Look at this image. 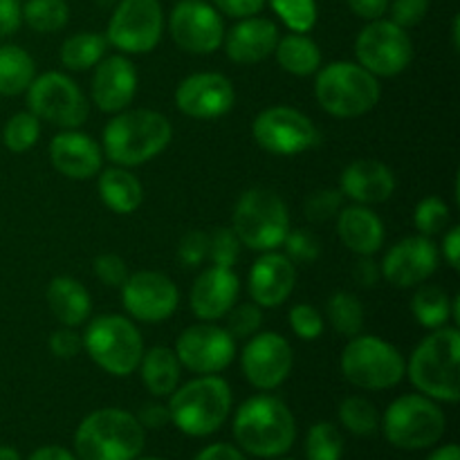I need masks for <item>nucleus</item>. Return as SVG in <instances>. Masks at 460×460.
Wrapping results in <instances>:
<instances>
[{
	"mask_svg": "<svg viewBox=\"0 0 460 460\" xmlns=\"http://www.w3.org/2000/svg\"><path fill=\"white\" fill-rule=\"evenodd\" d=\"M344 438L332 422H317L305 436V458L308 460H341Z\"/></svg>",
	"mask_w": 460,
	"mask_h": 460,
	"instance_id": "4c0bfd02",
	"label": "nucleus"
},
{
	"mask_svg": "<svg viewBox=\"0 0 460 460\" xmlns=\"http://www.w3.org/2000/svg\"><path fill=\"white\" fill-rule=\"evenodd\" d=\"M193 460H247V458L245 454H243L238 447H234V445L214 443L209 445V447L200 449L198 456Z\"/></svg>",
	"mask_w": 460,
	"mask_h": 460,
	"instance_id": "13d9d810",
	"label": "nucleus"
},
{
	"mask_svg": "<svg viewBox=\"0 0 460 460\" xmlns=\"http://www.w3.org/2000/svg\"><path fill=\"white\" fill-rule=\"evenodd\" d=\"M21 0H0V39H7L18 31L22 22Z\"/></svg>",
	"mask_w": 460,
	"mask_h": 460,
	"instance_id": "864d4df0",
	"label": "nucleus"
},
{
	"mask_svg": "<svg viewBox=\"0 0 460 460\" xmlns=\"http://www.w3.org/2000/svg\"><path fill=\"white\" fill-rule=\"evenodd\" d=\"M207 245H209V234L202 229H189L178 245V259L184 268H198L207 261Z\"/></svg>",
	"mask_w": 460,
	"mask_h": 460,
	"instance_id": "de8ad7c7",
	"label": "nucleus"
},
{
	"mask_svg": "<svg viewBox=\"0 0 460 460\" xmlns=\"http://www.w3.org/2000/svg\"><path fill=\"white\" fill-rule=\"evenodd\" d=\"M48 305L61 326H84L93 313V299L84 283L72 277H54L48 286Z\"/></svg>",
	"mask_w": 460,
	"mask_h": 460,
	"instance_id": "cd10ccee",
	"label": "nucleus"
},
{
	"mask_svg": "<svg viewBox=\"0 0 460 460\" xmlns=\"http://www.w3.org/2000/svg\"><path fill=\"white\" fill-rule=\"evenodd\" d=\"M173 350L180 364L196 376H218L236 358V340L223 326L200 322L180 332Z\"/></svg>",
	"mask_w": 460,
	"mask_h": 460,
	"instance_id": "2eb2a0df",
	"label": "nucleus"
},
{
	"mask_svg": "<svg viewBox=\"0 0 460 460\" xmlns=\"http://www.w3.org/2000/svg\"><path fill=\"white\" fill-rule=\"evenodd\" d=\"M460 331L443 326L413 349L407 364L411 385L436 402L456 404L460 398Z\"/></svg>",
	"mask_w": 460,
	"mask_h": 460,
	"instance_id": "7ed1b4c3",
	"label": "nucleus"
},
{
	"mask_svg": "<svg viewBox=\"0 0 460 460\" xmlns=\"http://www.w3.org/2000/svg\"><path fill=\"white\" fill-rule=\"evenodd\" d=\"M296 283V265L281 252H261L247 279V292L261 308H279L286 304Z\"/></svg>",
	"mask_w": 460,
	"mask_h": 460,
	"instance_id": "5701e85b",
	"label": "nucleus"
},
{
	"mask_svg": "<svg viewBox=\"0 0 460 460\" xmlns=\"http://www.w3.org/2000/svg\"><path fill=\"white\" fill-rule=\"evenodd\" d=\"M281 70H286L292 76H310L322 67V49L310 36L305 34H288L279 39L274 48Z\"/></svg>",
	"mask_w": 460,
	"mask_h": 460,
	"instance_id": "7c9ffc66",
	"label": "nucleus"
},
{
	"mask_svg": "<svg viewBox=\"0 0 460 460\" xmlns=\"http://www.w3.org/2000/svg\"><path fill=\"white\" fill-rule=\"evenodd\" d=\"M49 160L66 178L90 180L102 171L103 151L97 139L76 128H67L49 142Z\"/></svg>",
	"mask_w": 460,
	"mask_h": 460,
	"instance_id": "b1692460",
	"label": "nucleus"
},
{
	"mask_svg": "<svg viewBox=\"0 0 460 460\" xmlns=\"http://www.w3.org/2000/svg\"><path fill=\"white\" fill-rule=\"evenodd\" d=\"M99 198L111 211L119 216H128L137 211L144 200V187L137 175L130 173L124 166H111L99 171Z\"/></svg>",
	"mask_w": 460,
	"mask_h": 460,
	"instance_id": "c85d7f7f",
	"label": "nucleus"
},
{
	"mask_svg": "<svg viewBox=\"0 0 460 460\" xmlns=\"http://www.w3.org/2000/svg\"><path fill=\"white\" fill-rule=\"evenodd\" d=\"M337 234L346 250L358 256H373L385 245V223L371 207L350 205L341 207L337 214Z\"/></svg>",
	"mask_w": 460,
	"mask_h": 460,
	"instance_id": "bb28decb",
	"label": "nucleus"
},
{
	"mask_svg": "<svg viewBox=\"0 0 460 460\" xmlns=\"http://www.w3.org/2000/svg\"><path fill=\"white\" fill-rule=\"evenodd\" d=\"M164 31L160 0H119L108 21L106 40L119 54H148Z\"/></svg>",
	"mask_w": 460,
	"mask_h": 460,
	"instance_id": "f8f14e48",
	"label": "nucleus"
},
{
	"mask_svg": "<svg viewBox=\"0 0 460 460\" xmlns=\"http://www.w3.org/2000/svg\"><path fill=\"white\" fill-rule=\"evenodd\" d=\"M340 422L346 427V431L359 438H368L380 431V413L376 404L362 395H349L340 404Z\"/></svg>",
	"mask_w": 460,
	"mask_h": 460,
	"instance_id": "e433bc0d",
	"label": "nucleus"
},
{
	"mask_svg": "<svg viewBox=\"0 0 460 460\" xmlns=\"http://www.w3.org/2000/svg\"><path fill=\"white\" fill-rule=\"evenodd\" d=\"M238 295H241V279L236 277V272L232 268L211 265L202 270L193 281L189 305L200 322H218L236 305Z\"/></svg>",
	"mask_w": 460,
	"mask_h": 460,
	"instance_id": "4be33fe9",
	"label": "nucleus"
},
{
	"mask_svg": "<svg viewBox=\"0 0 460 460\" xmlns=\"http://www.w3.org/2000/svg\"><path fill=\"white\" fill-rule=\"evenodd\" d=\"M344 207V196L340 189H319L313 191L304 202V214L310 223H328L337 218V214Z\"/></svg>",
	"mask_w": 460,
	"mask_h": 460,
	"instance_id": "37998d69",
	"label": "nucleus"
},
{
	"mask_svg": "<svg viewBox=\"0 0 460 460\" xmlns=\"http://www.w3.org/2000/svg\"><path fill=\"white\" fill-rule=\"evenodd\" d=\"M227 328L225 331L234 337V340H250L263 326V313H261V305H256L254 301L250 304L234 305L227 314Z\"/></svg>",
	"mask_w": 460,
	"mask_h": 460,
	"instance_id": "c03bdc74",
	"label": "nucleus"
},
{
	"mask_svg": "<svg viewBox=\"0 0 460 460\" xmlns=\"http://www.w3.org/2000/svg\"><path fill=\"white\" fill-rule=\"evenodd\" d=\"M93 270H94V277L108 288H121L130 274L126 261L117 254L97 256L93 263Z\"/></svg>",
	"mask_w": 460,
	"mask_h": 460,
	"instance_id": "09e8293b",
	"label": "nucleus"
},
{
	"mask_svg": "<svg viewBox=\"0 0 460 460\" xmlns=\"http://www.w3.org/2000/svg\"><path fill=\"white\" fill-rule=\"evenodd\" d=\"M449 220H452V209L438 196L422 198L413 211V225H416L418 234L427 238L443 234L449 227Z\"/></svg>",
	"mask_w": 460,
	"mask_h": 460,
	"instance_id": "ea45409f",
	"label": "nucleus"
},
{
	"mask_svg": "<svg viewBox=\"0 0 460 460\" xmlns=\"http://www.w3.org/2000/svg\"><path fill=\"white\" fill-rule=\"evenodd\" d=\"M0 460H21V454H18L13 447L0 445Z\"/></svg>",
	"mask_w": 460,
	"mask_h": 460,
	"instance_id": "e2e57ef3",
	"label": "nucleus"
},
{
	"mask_svg": "<svg viewBox=\"0 0 460 460\" xmlns=\"http://www.w3.org/2000/svg\"><path fill=\"white\" fill-rule=\"evenodd\" d=\"M21 13L22 22L39 34H54L70 21V7L66 0H27Z\"/></svg>",
	"mask_w": 460,
	"mask_h": 460,
	"instance_id": "c9c22d12",
	"label": "nucleus"
},
{
	"mask_svg": "<svg viewBox=\"0 0 460 460\" xmlns=\"http://www.w3.org/2000/svg\"><path fill=\"white\" fill-rule=\"evenodd\" d=\"M440 250L431 238L407 236L389 247L380 263L382 279L395 288H418L438 270Z\"/></svg>",
	"mask_w": 460,
	"mask_h": 460,
	"instance_id": "aec40b11",
	"label": "nucleus"
},
{
	"mask_svg": "<svg viewBox=\"0 0 460 460\" xmlns=\"http://www.w3.org/2000/svg\"><path fill=\"white\" fill-rule=\"evenodd\" d=\"M169 34L182 52L214 54L223 48V13L205 0H180L169 16Z\"/></svg>",
	"mask_w": 460,
	"mask_h": 460,
	"instance_id": "dca6fc26",
	"label": "nucleus"
},
{
	"mask_svg": "<svg viewBox=\"0 0 460 460\" xmlns=\"http://www.w3.org/2000/svg\"><path fill=\"white\" fill-rule=\"evenodd\" d=\"M274 13L283 25L295 34H305L317 22V3L314 0H270Z\"/></svg>",
	"mask_w": 460,
	"mask_h": 460,
	"instance_id": "a19ab883",
	"label": "nucleus"
},
{
	"mask_svg": "<svg viewBox=\"0 0 460 460\" xmlns=\"http://www.w3.org/2000/svg\"><path fill=\"white\" fill-rule=\"evenodd\" d=\"M355 57L373 76H398L413 58V43L407 30L394 21H368L355 40Z\"/></svg>",
	"mask_w": 460,
	"mask_h": 460,
	"instance_id": "4468645a",
	"label": "nucleus"
},
{
	"mask_svg": "<svg viewBox=\"0 0 460 460\" xmlns=\"http://www.w3.org/2000/svg\"><path fill=\"white\" fill-rule=\"evenodd\" d=\"M252 137L272 155H299L317 146L319 130L308 115L292 106H270L254 117Z\"/></svg>",
	"mask_w": 460,
	"mask_h": 460,
	"instance_id": "ddd939ff",
	"label": "nucleus"
},
{
	"mask_svg": "<svg viewBox=\"0 0 460 460\" xmlns=\"http://www.w3.org/2000/svg\"><path fill=\"white\" fill-rule=\"evenodd\" d=\"M380 429L389 445L404 452H420L438 443L447 429V418L438 402L422 394L395 398L380 418Z\"/></svg>",
	"mask_w": 460,
	"mask_h": 460,
	"instance_id": "0eeeda50",
	"label": "nucleus"
},
{
	"mask_svg": "<svg viewBox=\"0 0 460 460\" xmlns=\"http://www.w3.org/2000/svg\"><path fill=\"white\" fill-rule=\"evenodd\" d=\"M146 434L137 418L124 409H97L75 431L79 460H135L142 454Z\"/></svg>",
	"mask_w": 460,
	"mask_h": 460,
	"instance_id": "20e7f679",
	"label": "nucleus"
},
{
	"mask_svg": "<svg viewBox=\"0 0 460 460\" xmlns=\"http://www.w3.org/2000/svg\"><path fill=\"white\" fill-rule=\"evenodd\" d=\"M232 229L247 250H279L290 232V211L281 196L270 189H247L234 207Z\"/></svg>",
	"mask_w": 460,
	"mask_h": 460,
	"instance_id": "1a4fd4ad",
	"label": "nucleus"
},
{
	"mask_svg": "<svg viewBox=\"0 0 460 460\" xmlns=\"http://www.w3.org/2000/svg\"><path fill=\"white\" fill-rule=\"evenodd\" d=\"M268 0H211L223 16L229 18H250L256 16L265 7Z\"/></svg>",
	"mask_w": 460,
	"mask_h": 460,
	"instance_id": "603ef678",
	"label": "nucleus"
},
{
	"mask_svg": "<svg viewBox=\"0 0 460 460\" xmlns=\"http://www.w3.org/2000/svg\"><path fill=\"white\" fill-rule=\"evenodd\" d=\"M173 139V126L162 112L151 108L121 111L103 128V157L115 166H142L155 160Z\"/></svg>",
	"mask_w": 460,
	"mask_h": 460,
	"instance_id": "f257e3e1",
	"label": "nucleus"
},
{
	"mask_svg": "<svg viewBox=\"0 0 460 460\" xmlns=\"http://www.w3.org/2000/svg\"><path fill=\"white\" fill-rule=\"evenodd\" d=\"M427 460H460L458 445H454V443L443 445V447H438L436 452H431Z\"/></svg>",
	"mask_w": 460,
	"mask_h": 460,
	"instance_id": "680f3d73",
	"label": "nucleus"
},
{
	"mask_svg": "<svg viewBox=\"0 0 460 460\" xmlns=\"http://www.w3.org/2000/svg\"><path fill=\"white\" fill-rule=\"evenodd\" d=\"M108 40L97 31H79L61 45V63L72 72H84L106 57Z\"/></svg>",
	"mask_w": 460,
	"mask_h": 460,
	"instance_id": "72a5a7b5",
	"label": "nucleus"
},
{
	"mask_svg": "<svg viewBox=\"0 0 460 460\" xmlns=\"http://www.w3.org/2000/svg\"><path fill=\"white\" fill-rule=\"evenodd\" d=\"M27 460H79V458L66 447H58V445H45V447H39L36 452H31Z\"/></svg>",
	"mask_w": 460,
	"mask_h": 460,
	"instance_id": "052dcab7",
	"label": "nucleus"
},
{
	"mask_svg": "<svg viewBox=\"0 0 460 460\" xmlns=\"http://www.w3.org/2000/svg\"><path fill=\"white\" fill-rule=\"evenodd\" d=\"M314 79V97L332 117L353 119L371 112L380 102V81L359 63L335 61L319 67Z\"/></svg>",
	"mask_w": 460,
	"mask_h": 460,
	"instance_id": "423d86ee",
	"label": "nucleus"
},
{
	"mask_svg": "<svg viewBox=\"0 0 460 460\" xmlns=\"http://www.w3.org/2000/svg\"><path fill=\"white\" fill-rule=\"evenodd\" d=\"M443 259L452 270L460 268V227H449L443 236Z\"/></svg>",
	"mask_w": 460,
	"mask_h": 460,
	"instance_id": "bf43d9fd",
	"label": "nucleus"
},
{
	"mask_svg": "<svg viewBox=\"0 0 460 460\" xmlns=\"http://www.w3.org/2000/svg\"><path fill=\"white\" fill-rule=\"evenodd\" d=\"M279 39L281 36H279L277 22L270 18L250 16L241 18V22H236L225 34L223 48L229 61L238 63V66H254V63L272 57Z\"/></svg>",
	"mask_w": 460,
	"mask_h": 460,
	"instance_id": "393cba45",
	"label": "nucleus"
},
{
	"mask_svg": "<svg viewBox=\"0 0 460 460\" xmlns=\"http://www.w3.org/2000/svg\"><path fill=\"white\" fill-rule=\"evenodd\" d=\"M25 93L31 115L58 128H79L90 115V103L84 90L63 72H45L34 76Z\"/></svg>",
	"mask_w": 460,
	"mask_h": 460,
	"instance_id": "9b49d317",
	"label": "nucleus"
},
{
	"mask_svg": "<svg viewBox=\"0 0 460 460\" xmlns=\"http://www.w3.org/2000/svg\"><path fill=\"white\" fill-rule=\"evenodd\" d=\"M290 328L299 340L314 341L322 337L323 332V317L314 305L310 304H296L290 310Z\"/></svg>",
	"mask_w": 460,
	"mask_h": 460,
	"instance_id": "49530a36",
	"label": "nucleus"
},
{
	"mask_svg": "<svg viewBox=\"0 0 460 460\" xmlns=\"http://www.w3.org/2000/svg\"><path fill=\"white\" fill-rule=\"evenodd\" d=\"M283 245H286V256L295 265L313 263V261L319 259V254H322L319 238L314 236L310 229H290L286 241H283Z\"/></svg>",
	"mask_w": 460,
	"mask_h": 460,
	"instance_id": "a18cd8bd",
	"label": "nucleus"
},
{
	"mask_svg": "<svg viewBox=\"0 0 460 460\" xmlns=\"http://www.w3.org/2000/svg\"><path fill=\"white\" fill-rule=\"evenodd\" d=\"M326 317L332 331L350 340V337L359 335L364 328V305L350 292H335L326 304Z\"/></svg>",
	"mask_w": 460,
	"mask_h": 460,
	"instance_id": "f704fd0d",
	"label": "nucleus"
},
{
	"mask_svg": "<svg viewBox=\"0 0 460 460\" xmlns=\"http://www.w3.org/2000/svg\"><path fill=\"white\" fill-rule=\"evenodd\" d=\"M241 241H238L236 232L232 227H216L209 232V245H207V256L211 263L218 268H232L236 265L238 256H241Z\"/></svg>",
	"mask_w": 460,
	"mask_h": 460,
	"instance_id": "79ce46f5",
	"label": "nucleus"
},
{
	"mask_svg": "<svg viewBox=\"0 0 460 460\" xmlns=\"http://www.w3.org/2000/svg\"><path fill=\"white\" fill-rule=\"evenodd\" d=\"M139 373L146 391L155 398H166L180 386V376H182V364L173 349L166 346H153L144 350L139 359Z\"/></svg>",
	"mask_w": 460,
	"mask_h": 460,
	"instance_id": "c756f323",
	"label": "nucleus"
},
{
	"mask_svg": "<svg viewBox=\"0 0 460 460\" xmlns=\"http://www.w3.org/2000/svg\"><path fill=\"white\" fill-rule=\"evenodd\" d=\"M135 418H137L139 425H142L144 429H162V427H166L171 422L169 407H164V404H157V402L144 404Z\"/></svg>",
	"mask_w": 460,
	"mask_h": 460,
	"instance_id": "5fc2aeb1",
	"label": "nucleus"
},
{
	"mask_svg": "<svg viewBox=\"0 0 460 460\" xmlns=\"http://www.w3.org/2000/svg\"><path fill=\"white\" fill-rule=\"evenodd\" d=\"M288 460H295V458H288Z\"/></svg>",
	"mask_w": 460,
	"mask_h": 460,
	"instance_id": "774afa93",
	"label": "nucleus"
},
{
	"mask_svg": "<svg viewBox=\"0 0 460 460\" xmlns=\"http://www.w3.org/2000/svg\"><path fill=\"white\" fill-rule=\"evenodd\" d=\"M452 323L454 328L460 326V296H452Z\"/></svg>",
	"mask_w": 460,
	"mask_h": 460,
	"instance_id": "0e129e2a",
	"label": "nucleus"
},
{
	"mask_svg": "<svg viewBox=\"0 0 460 460\" xmlns=\"http://www.w3.org/2000/svg\"><path fill=\"white\" fill-rule=\"evenodd\" d=\"M232 389L220 376H198L171 394V422L191 438L216 434L232 413Z\"/></svg>",
	"mask_w": 460,
	"mask_h": 460,
	"instance_id": "39448f33",
	"label": "nucleus"
},
{
	"mask_svg": "<svg viewBox=\"0 0 460 460\" xmlns=\"http://www.w3.org/2000/svg\"><path fill=\"white\" fill-rule=\"evenodd\" d=\"M84 349V340H81L79 332L75 328H58V331L52 332L49 337V350L57 355L58 359H72L81 353Z\"/></svg>",
	"mask_w": 460,
	"mask_h": 460,
	"instance_id": "3c124183",
	"label": "nucleus"
},
{
	"mask_svg": "<svg viewBox=\"0 0 460 460\" xmlns=\"http://www.w3.org/2000/svg\"><path fill=\"white\" fill-rule=\"evenodd\" d=\"M135 460H164V458H153V456H148V458H135Z\"/></svg>",
	"mask_w": 460,
	"mask_h": 460,
	"instance_id": "338daca9",
	"label": "nucleus"
},
{
	"mask_svg": "<svg viewBox=\"0 0 460 460\" xmlns=\"http://www.w3.org/2000/svg\"><path fill=\"white\" fill-rule=\"evenodd\" d=\"M295 353L279 332H256L241 350V368L245 380L259 391H274L290 377Z\"/></svg>",
	"mask_w": 460,
	"mask_h": 460,
	"instance_id": "f3484780",
	"label": "nucleus"
},
{
	"mask_svg": "<svg viewBox=\"0 0 460 460\" xmlns=\"http://www.w3.org/2000/svg\"><path fill=\"white\" fill-rule=\"evenodd\" d=\"M353 279L362 288H376L377 281L382 279L380 265L373 261V256H359V261L353 268Z\"/></svg>",
	"mask_w": 460,
	"mask_h": 460,
	"instance_id": "4d7b16f0",
	"label": "nucleus"
},
{
	"mask_svg": "<svg viewBox=\"0 0 460 460\" xmlns=\"http://www.w3.org/2000/svg\"><path fill=\"white\" fill-rule=\"evenodd\" d=\"M391 7V21L400 25L402 30L416 27L422 22V18L429 12V0H394L389 3Z\"/></svg>",
	"mask_w": 460,
	"mask_h": 460,
	"instance_id": "8fccbe9b",
	"label": "nucleus"
},
{
	"mask_svg": "<svg viewBox=\"0 0 460 460\" xmlns=\"http://www.w3.org/2000/svg\"><path fill=\"white\" fill-rule=\"evenodd\" d=\"M340 367L346 380L364 391L394 389L407 376V359L394 344L362 332L344 346Z\"/></svg>",
	"mask_w": 460,
	"mask_h": 460,
	"instance_id": "9d476101",
	"label": "nucleus"
},
{
	"mask_svg": "<svg viewBox=\"0 0 460 460\" xmlns=\"http://www.w3.org/2000/svg\"><path fill=\"white\" fill-rule=\"evenodd\" d=\"M126 313L142 323H162L178 310L180 292L166 274L139 270L128 274L121 286Z\"/></svg>",
	"mask_w": 460,
	"mask_h": 460,
	"instance_id": "a211bd4d",
	"label": "nucleus"
},
{
	"mask_svg": "<svg viewBox=\"0 0 460 460\" xmlns=\"http://www.w3.org/2000/svg\"><path fill=\"white\" fill-rule=\"evenodd\" d=\"M93 103L106 115H117L133 103L137 94V70L126 54L103 57L94 66L90 84Z\"/></svg>",
	"mask_w": 460,
	"mask_h": 460,
	"instance_id": "412c9836",
	"label": "nucleus"
},
{
	"mask_svg": "<svg viewBox=\"0 0 460 460\" xmlns=\"http://www.w3.org/2000/svg\"><path fill=\"white\" fill-rule=\"evenodd\" d=\"M340 191L355 205H382L395 191V175L380 160H355L341 171Z\"/></svg>",
	"mask_w": 460,
	"mask_h": 460,
	"instance_id": "a878e982",
	"label": "nucleus"
},
{
	"mask_svg": "<svg viewBox=\"0 0 460 460\" xmlns=\"http://www.w3.org/2000/svg\"><path fill=\"white\" fill-rule=\"evenodd\" d=\"M411 314L422 328L436 331L452 322V296L431 283H420L411 296Z\"/></svg>",
	"mask_w": 460,
	"mask_h": 460,
	"instance_id": "473e14b6",
	"label": "nucleus"
},
{
	"mask_svg": "<svg viewBox=\"0 0 460 460\" xmlns=\"http://www.w3.org/2000/svg\"><path fill=\"white\" fill-rule=\"evenodd\" d=\"M458 27H460V18L456 16V18H454V25H452V39H454V49H456V52H458V48H460Z\"/></svg>",
	"mask_w": 460,
	"mask_h": 460,
	"instance_id": "69168bd1",
	"label": "nucleus"
},
{
	"mask_svg": "<svg viewBox=\"0 0 460 460\" xmlns=\"http://www.w3.org/2000/svg\"><path fill=\"white\" fill-rule=\"evenodd\" d=\"M346 3L355 16L364 18V21H377L389 12L391 0H346Z\"/></svg>",
	"mask_w": 460,
	"mask_h": 460,
	"instance_id": "6e6d98bb",
	"label": "nucleus"
},
{
	"mask_svg": "<svg viewBox=\"0 0 460 460\" xmlns=\"http://www.w3.org/2000/svg\"><path fill=\"white\" fill-rule=\"evenodd\" d=\"M40 137V119L30 111L16 112L7 119L3 128V144L12 153H25L36 146Z\"/></svg>",
	"mask_w": 460,
	"mask_h": 460,
	"instance_id": "58836bf2",
	"label": "nucleus"
},
{
	"mask_svg": "<svg viewBox=\"0 0 460 460\" xmlns=\"http://www.w3.org/2000/svg\"><path fill=\"white\" fill-rule=\"evenodd\" d=\"M236 103L234 84L220 72H196L175 88V106L191 119H218Z\"/></svg>",
	"mask_w": 460,
	"mask_h": 460,
	"instance_id": "6ab92c4d",
	"label": "nucleus"
},
{
	"mask_svg": "<svg viewBox=\"0 0 460 460\" xmlns=\"http://www.w3.org/2000/svg\"><path fill=\"white\" fill-rule=\"evenodd\" d=\"M81 340L90 359L108 376L128 377L137 371L144 341L133 319L124 314H99L88 322Z\"/></svg>",
	"mask_w": 460,
	"mask_h": 460,
	"instance_id": "6e6552de",
	"label": "nucleus"
},
{
	"mask_svg": "<svg viewBox=\"0 0 460 460\" xmlns=\"http://www.w3.org/2000/svg\"><path fill=\"white\" fill-rule=\"evenodd\" d=\"M234 438L243 454L256 458H279L296 438V420L281 398L270 394L247 398L234 416Z\"/></svg>",
	"mask_w": 460,
	"mask_h": 460,
	"instance_id": "f03ea898",
	"label": "nucleus"
},
{
	"mask_svg": "<svg viewBox=\"0 0 460 460\" xmlns=\"http://www.w3.org/2000/svg\"><path fill=\"white\" fill-rule=\"evenodd\" d=\"M36 76V63L18 45H0V94L16 97L22 94Z\"/></svg>",
	"mask_w": 460,
	"mask_h": 460,
	"instance_id": "2f4dec72",
	"label": "nucleus"
}]
</instances>
